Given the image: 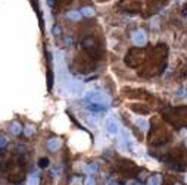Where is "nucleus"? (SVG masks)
I'll use <instances>...</instances> for the list:
<instances>
[{"label":"nucleus","mask_w":187,"mask_h":185,"mask_svg":"<svg viewBox=\"0 0 187 185\" xmlns=\"http://www.w3.org/2000/svg\"><path fill=\"white\" fill-rule=\"evenodd\" d=\"M86 98L91 101V103H96L102 107H108L110 104V97H109L106 93H102V91H90L86 94Z\"/></svg>","instance_id":"1"},{"label":"nucleus","mask_w":187,"mask_h":185,"mask_svg":"<svg viewBox=\"0 0 187 185\" xmlns=\"http://www.w3.org/2000/svg\"><path fill=\"white\" fill-rule=\"evenodd\" d=\"M63 91L71 96V97H78L84 94V84L81 81H75V79H69L66 85L63 87Z\"/></svg>","instance_id":"2"},{"label":"nucleus","mask_w":187,"mask_h":185,"mask_svg":"<svg viewBox=\"0 0 187 185\" xmlns=\"http://www.w3.org/2000/svg\"><path fill=\"white\" fill-rule=\"evenodd\" d=\"M143 58H144V53L138 49H133L127 53V58H125V63L131 68H137L138 65L143 62Z\"/></svg>","instance_id":"3"},{"label":"nucleus","mask_w":187,"mask_h":185,"mask_svg":"<svg viewBox=\"0 0 187 185\" xmlns=\"http://www.w3.org/2000/svg\"><path fill=\"white\" fill-rule=\"evenodd\" d=\"M149 138H150V143H152V144L158 146V144L167 143L168 138H169V135L167 134V131H165L164 128H158V129H153V132L150 134Z\"/></svg>","instance_id":"4"},{"label":"nucleus","mask_w":187,"mask_h":185,"mask_svg":"<svg viewBox=\"0 0 187 185\" xmlns=\"http://www.w3.org/2000/svg\"><path fill=\"white\" fill-rule=\"evenodd\" d=\"M118 170L122 173V175L133 176L138 170V167L134 165L133 162H130V160H122V163H121V166L118 167Z\"/></svg>","instance_id":"5"},{"label":"nucleus","mask_w":187,"mask_h":185,"mask_svg":"<svg viewBox=\"0 0 187 185\" xmlns=\"http://www.w3.org/2000/svg\"><path fill=\"white\" fill-rule=\"evenodd\" d=\"M105 128L110 135H118L119 134V125L117 122V119H114V117L109 116L105 119Z\"/></svg>","instance_id":"6"},{"label":"nucleus","mask_w":187,"mask_h":185,"mask_svg":"<svg viewBox=\"0 0 187 185\" xmlns=\"http://www.w3.org/2000/svg\"><path fill=\"white\" fill-rule=\"evenodd\" d=\"M133 43L138 46V47H141V46H144L146 43H148V38H146V34L143 32V31H136L134 34H133Z\"/></svg>","instance_id":"7"},{"label":"nucleus","mask_w":187,"mask_h":185,"mask_svg":"<svg viewBox=\"0 0 187 185\" xmlns=\"http://www.w3.org/2000/svg\"><path fill=\"white\" fill-rule=\"evenodd\" d=\"M83 119L89 124L90 127H97V116H96L94 113H91V112H86V113L83 115Z\"/></svg>","instance_id":"8"},{"label":"nucleus","mask_w":187,"mask_h":185,"mask_svg":"<svg viewBox=\"0 0 187 185\" xmlns=\"http://www.w3.org/2000/svg\"><path fill=\"white\" fill-rule=\"evenodd\" d=\"M60 144H62V141H60L59 138H50L49 141H47V148H49L50 151H56L60 147Z\"/></svg>","instance_id":"9"},{"label":"nucleus","mask_w":187,"mask_h":185,"mask_svg":"<svg viewBox=\"0 0 187 185\" xmlns=\"http://www.w3.org/2000/svg\"><path fill=\"white\" fill-rule=\"evenodd\" d=\"M134 124H136V127H138L141 131H148L149 129V122L144 117H134Z\"/></svg>","instance_id":"10"},{"label":"nucleus","mask_w":187,"mask_h":185,"mask_svg":"<svg viewBox=\"0 0 187 185\" xmlns=\"http://www.w3.org/2000/svg\"><path fill=\"white\" fill-rule=\"evenodd\" d=\"M9 129H10V132H12L13 135H19L21 132H22V127H21L18 122H13V124L10 125Z\"/></svg>","instance_id":"11"},{"label":"nucleus","mask_w":187,"mask_h":185,"mask_svg":"<svg viewBox=\"0 0 187 185\" xmlns=\"http://www.w3.org/2000/svg\"><path fill=\"white\" fill-rule=\"evenodd\" d=\"M81 15H83V13H81V12H77V10H71V12L66 13V16H68L71 21H80L81 19Z\"/></svg>","instance_id":"12"},{"label":"nucleus","mask_w":187,"mask_h":185,"mask_svg":"<svg viewBox=\"0 0 187 185\" xmlns=\"http://www.w3.org/2000/svg\"><path fill=\"white\" fill-rule=\"evenodd\" d=\"M40 182V178L37 173H31L30 176H28V182H27V185H39Z\"/></svg>","instance_id":"13"},{"label":"nucleus","mask_w":187,"mask_h":185,"mask_svg":"<svg viewBox=\"0 0 187 185\" xmlns=\"http://www.w3.org/2000/svg\"><path fill=\"white\" fill-rule=\"evenodd\" d=\"M161 182H162V178H161V175H153L148 181V185H161Z\"/></svg>","instance_id":"14"},{"label":"nucleus","mask_w":187,"mask_h":185,"mask_svg":"<svg viewBox=\"0 0 187 185\" xmlns=\"http://www.w3.org/2000/svg\"><path fill=\"white\" fill-rule=\"evenodd\" d=\"M39 166L41 169H44V167H47L49 166V159H46V157H43V159H40L39 160Z\"/></svg>","instance_id":"15"},{"label":"nucleus","mask_w":187,"mask_h":185,"mask_svg":"<svg viewBox=\"0 0 187 185\" xmlns=\"http://www.w3.org/2000/svg\"><path fill=\"white\" fill-rule=\"evenodd\" d=\"M81 13H83V15H86V16H93L94 10L91 9V8H84V9H81Z\"/></svg>","instance_id":"16"},{"label":"nucleus","mask_w":187,"mask_h":185,"mask_svg":"<svg viewBox=\"0 0 187 185\" xmlns=\"http://www.w3.org/2000/svg\"><path fill=\"white\" fill-rule=\"evenodd\" d=\"M24 132H25V135H28V137H30L31 134L34 132V128H32V127H27L25 129H24Z\"/></svg>","instance_id":"17"},{"label":"nucleus","mask_w":187,"mask_h":185,"mask_svg":"<svg viewBox=\"0 0 187 185\" xmlns=\"http://www.w3.org/2000/svg\"><path fill=\"white\" fill-rule=\"evenodd\" d=\"M96 170H97V167H96L94 165H90L89 167L86 169V172H89V173H91V172H96Z\"/></svg>","instance_id":"18"},{"label":"nucleus","mask_w":187,"mask_h":185,"mask_svg":"<svg viewBox=\"0 0 187 185\" xmlns=\"http://www.w3.org/2000/svg\"><path fill=\"white\" fill-rule=\"evenodd\" d=\"M86 185H96V182H94L93 178H87V179H86Z\"/></svg>","instance_id":"19"},{"label":"nucleus","mask_w":187,"mask_h":185,"mask_svg":"<svg viewBox=\"0 0 187 185\" xmlns=\"http://www.w3.org/2000/svg\"><path fill=\"white\" fill-rule=\"evenodd\" d=\"M43 185H50V178H49V176L43 179Z\"/></svg>","instance_id":"20"},{"label":"nucleus","mask_w":187,"mask_h":185,"mask_svg":"<svg viewBox=\"0 0 187 185\" xmlns=\"http://www.w3.org/2000/svg\"><path fill=\"white\" fill-rule=\"evenodd\" d=\"M5 146H6V138H5V137H2V150L5 148Z\"/></svg>","instance_id":"21"},{"label":"nucleus","mask_w":187,"mask_h":185,"mask_svg":"<svg viewBox=\"0 0 187 185\" xmlns=\"http://www.w3.org/2000/svg\"><path fill=\"white\" fill-rule=\"evenodd\" d=\"M127 185H140V184H138V182H134V181H130Z\"/></svg>","instance_id":"22"},{"label":"nucleus","mask_w":187,"mask_h":185,"mask_svg":"<svg viewBox=\"0 0 187 185\" xmlns=\"http://www.w3.org/2000/svg\"><path fill=\"white\" fill-rule=\"evenodd\" d=\"M174 185H181V184H174Z\"/></svg>","instance_id":"23"},{"label":"nucleus","mask_w":187,"mask_h":185,"mask_svg":"<svg viewBox=\"0 0 187 185\" xmlns=\"http://www.w3.org/2000/svg\"><path fill=\"white\" fill-rule=\"evenodd\" d=\"M186 147H187V140H186Z\"/></svg>","instance_id":"24"},{"label":"nucleus","mask_w":187,"mask_h":185,"mask_svg":"<svg viewBox=\"0 0 187 185\" xmlns=\"http://www.w3.org/2000/svg\"><path fill=\"white\" fill-rule=\"evenodd\" d=\"M178 2H181V0H178Z\"/></svg>","instance_id":"25"}]
</instances>
